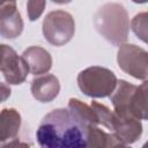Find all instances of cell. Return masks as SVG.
<instances>
[{
  "label": "cell",
  "mask_w": 148,
  "mask_h": 148,
  "mask_svg": "<svg viewBox=\"0 0 148 148\" xmlns=\"http://www.w3.org/2000/svg\"><path fill=\"white\" fill-rule=\"evenodd\" d=\"M36 139L44 148L87 147L86 128L69 113L68 109H54L40 121Z\"/></svg>",
  "instance_id": "1"
},
{
  "label": "cell",
  "mask_w": 148,
  "mask_h": 148,
  "mask_svg": "<svg viewBox=\"0 0 148 148\" xmlns=\"http://www.w3.org/2000/svg\"><path fill=\"white\" fill-rule=\"evenodd\" d=\"M113 112L121 118L147 119V81L141 86H134L125 80L117 81L113 92L110 95Z\"/></svg>",
  "instance_id": "2"
},
{
  "label": "cell",
  "mask_w": 148,
  "mask_h": 148,
  "mask_svg": "<svg viewBox=\"0 0 148 148\" xmlns=\"http://www.w3.org/2000/svg\"><path fill=\"white\" fill-rule=\"evenodd\" d=\"M96 30L111 44L121 45L127 40L130 20L125 7L117 2L103 5L94 16Z\"/></svg>",
  "instance_id": "3"
},
{
  "label": "cell",
  "mask_w": 148,
  "mask_h": 148,
  "mask_svg": "<svg viewBox=\"0 0 148 148\" xmlns=\"http://www.w3.org/2000/svg\"><path fill=\"white\" fill-rule=\"evenodd\" d=\"M117 81L112 71L101 66L88 67L77 75V86L80 90L86 96L92 98L110 96L117 86Z\"/></svg>",
  "instance_id": "4"
},
{
  "label": "cell",
  "mask_w": 148,
  "mask_h": 148,
  "mask_svg": "<svg viewBox=\"0 0 148 148\" xmlns=\"http://www.w3.org/2000/svg\"><path fill=\"white\" fill-rule=\"evenodd\" d=\"M74 32V18L65 10L50 12L43 21L44 38L54 46H62L67 44L73 38Z\"/></svg>",
  "instance_id": "5"
},
{
  "label": "cell",
  "mask_w": 148,
  "mask_h": 148,
  "mask_svg": "<svg viewBox=\"0 0 148 148\" xmlns=\"http://www.w3.org/2000/svg\"><path fill=\"white\" fill-rule=\"evenodd\" d=\"M117 61L120 69L128 75L139 80H147L148 53L146 50L134 44H121L117 53Z\"/></svg>",
  "instance_id": "6"
},
{
  "label": "cell",
  "mask_w": 148,
  "mask_h": 148,
  "mask_svg": "<svg viewBox=\"0 0 148 148\" xmlns=\"http://www.w3.org/2000/svg\"><path fill=\"white\" fill-rule=\"evenodd\" d=\"M0 72L8 84H21L28 76L29 67L22 56L18 57L14 49L0 44Z\"/></svg>",
  "instance_id": "7"
},
{
  "label": "cell",
  "mask_w": 148,
  "mask_h": 148,
  "mask_svg": "<svg viewBox=\"0 0 148 148\" xmlns=\"http://www.w3.org/2000/svg\"><path fill=\"white\" fill-rule=\"evenodd\" d=\"M23 20L16 8V2H10L0 8V36L8 39L18 37L23 31Z\"/></svg>",
  "instance_id": "8"
},
{
  "label": "cell",
  "mask_w": 148,
  "mask_h": 148,
  "mask_svg": "<svg viewBox=\"0 0 148 148\" xmlns=\"http://www.w3.org/2000/svg\"><path fill=\"white\" fill-rule=\"evenodd\" d=\"M31 94L40 103L52 102L60 91V83L56 75L46 74L35 77L30 87Z\"/></svg>",
  "instance_id": "9"
},
{
  "label": "cell",
  "mask_w": 148,
  "mask_h": 148,
  "mask_svg": "<svg viewBox=\"0 0 148 148\" xmlns=\"http://www.w3.org/2000/svg\"><path fill=\"white\" fill-rule=\"evenodd\" d=\"M112 133L125 146H127V145H131L140 139V136L142 134V125L139 119L121 118L116 114Z\"/></svg>",
  "instance_id": "10"
},
{
  "label": "cell",
  "mask_w": 148,
  "mask_h": 148,
  "mask_svg": "<svg viewBox=\"0 0 148 148\" xmlns=\"http://www.w3.org/2000/svg\"><path fill=\"white\" fill-rule=\"evenodd\" d=\"M21 128V114L17 110L3 109L0 112V146L10 145L17 138Z\"/></svg>",
  "instance_id": "11"
},
{
  "label": "cell",
  "mask_w": 148,
  "mask_h": 148,
  "mask_svg": "<svg viewBox=\"0 0 148 148\" xmlns=\"http://www.w3.org/2000/svg\"><path fill=\"white\" fill-rule=\"evenodd\" d=\"M22 58L25 60L29 72L34 75L45 74L52 67L51 54L40 46H30L22 53Z\"/></svg>",
  "instance_id": "12"
},
{
  "label": "cell",
  "mask_w": 148,
  "mask_h": 148,
  "mask_svg": "<svg viewBox=\"0 0 148 148\" xmlns=\"http://www.w3.org/2000/svg\"><path fill=\"white\" fill-rule=\"evenodd\" d=\"M67 109L72 117L84 128L91 125H98L97 114L91 105H87L77 98H71Z\"/></svg>",
  "instance_id": "13"
},
{
  "label": "cell",
  "mask_w": 148,
  "mask_h": 148,
  "mask_svg": "<svg viewBox=\"0 0 148 148\" xmlns=\"http://www.w3.org/2000/svg\"><path fill=\"white\" fill-rule=\"evenodd\" d=\"M87 147H125V145L113 134L91 125L86 128Z\"/></svg>",
  "instance_id": "14"
},
{
  "label": "cell",
  "mask_w": 148,
  "mask_h": 148,
  "mask_svg": "<svg viewBox=\"0 0 148 148\" xmlns=\"http://www.w3.org/2000/svg\"><path fill=\"white\" fill-rule=\"evenodd\" d=\"M91 108L95 110L96 114H97V118H98V125H102L104 127H106L108 130L112 131L113 128V123H114V112L111 111L108 106L98 103V102H95L92 101L91 102Z\"/></svg>",
  "instance_id": "15"
},
{
  "label": "cell",
  "mask_w": 148,
  "mask_h": 148,
  "mask_svg": "<svg viewBox=\"0 0 148 148\" xmlns=\"http://www.w3.org/2000/svg\"><path fill=\"white\" fill-rule=\"evenodd\" d=\"M132 30L142 40L147 42V13H141L134 16L132 20Z\"/></svg>",
  "instance_id": "16"
},
{
  "label": "cell",
  "mask_w": 148,
  "mask_h": 148,
  "mask_svg": "<svg viewBox=\"0 0 148 148\" xmlns=\"http://www.w3.org/2000/svg\"><path fill=\"white\" fill-rule=\"evenodd\" d=\"M45 9V0H28L27 13L30 21H36Z\"/></svg>",
  "instance_id": "17"
},
{
  "label": "cell",
  "mask_w": 148,
  "mask_h": 148,
  "mask_svg": "<svg viewBox=\"0 0 148 148\" xmlns=\"http://www.w3.org/2000/svg\"><path fill=\"white\" fill-rule=\"evenodd\" d=\"M10 92H12V90H10L9 86L0 82V103L5 102L10 96Z\"/></svg>",
  "instance_id": "18"
},
{
  "label": "cell",
  "mask_w": 148,
  "mask_h": 148,
  "mask_svg": "<svg viewBox=\"0 0 148 148\" xmlns=\"http://www.w3.org/2000/svg\"><path fill=\"white\" fill-rule=\"evenodd\" d=\"M51 1L54 3H58V5H65V3H69L72 0H51Z\"/></svg>",
  "instance_id": "19"
},
{
  "label": "cell",
  "mask_w": 148,
  "mask_h": 148,
  "mask_svg": "<svg viewBox=\"0 0 148 148\" xmlns=\"http://www.w3.org/2000/svg\"><path fill=\"white\" fill-rule=\"evenodd\" d=\"M10 2H16V0H0V8L7 3H10Z\"/></svg>",
  "instance_id": "20"
},
{
  "label": "cell",
  "mask_w": 148,
  "mask_h": 148,
  "mask_svg": "<svg viewBox=\"0 0 148 148\" xmlns=\"http://www.w3.org/2000/svg\"><path fill=\"white\" fill-rule=\"evenodd\" d=\"M133 2H135V3H145V2H147V0H132Z\"/></svg>",
  "instance_id": "21"
}]
</instances>
